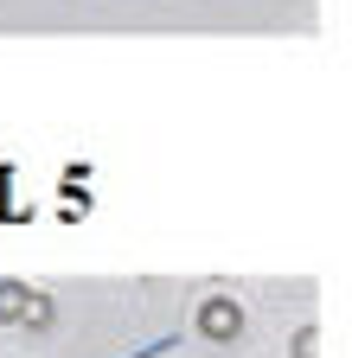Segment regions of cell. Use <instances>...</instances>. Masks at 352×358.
I'll return each mask as SVG.
<instances>
[{
    "label": "cell",
    "instance_id": "obj_1",
    "mask_svg": "<svg viewBox=\"0 0 352 358\" xmlns=\"http://www.w3.org/2000/svg\"><path fill=\"white\" fill-rule=\"evenodd\" d=\"M199 333H205L211 345H225V339H237V333H244V307H237L231 294H211V301L199 307Z\"/></svg>",
    "mask_w": 352,
    "mask_h": 358
},
{
    "label": "cell",
    "instance_id": "obj_2",
    "mask_svg": "<svg viewBox=\"0 0 352 358\" xmlns=\"http://www.w3.org/2000/svg\"><path fill=\"white\" fill-rule=\"evenodd\" d=\"M20 320H26L32 333H38V327H52V301H45V294H26V307H20Z\"/></svg>",
    "mask_w": 352,
    "mask_h": 358
},
{
    "label": "cell",
    "instance_id": "obj_3",
    "mask_svg": "<svg viewBox=\"0 0 352 358\" xmlns=\"http://www.w3.org/2000/svg\"><path fill=\"white\" fill-rule=\"evenodd\" d=\"M20 307H26V288H20V282H0V320L13 327V320H20Z\"/></svg>",
    "mask_w": 352,
    "mask_h": 358
},
{
    "label": "cell",
    "instance_id": "obj_4",
    "mask_svg": "<svg viewBox=\"0 0 352 358\" xmlns=\"http://www.w3.org/2000/svg\"><path fill=\"white\" fill-rule=\"evenodd\" d=\"M295 358H321V333H314V327L295 333Z\"/></svg>",
    "mask_w": 352,
    "mask_h": 358
}]
</instances>
